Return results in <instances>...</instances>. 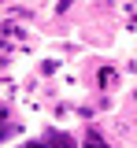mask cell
I'll return each mask as SVG.
<instances>
[{
  "label": "cell",
  "instance_id": "6da1fadb",
  "mask_svg": "<svg viewBox=\"0 0 137 148\" xmlns=\"http://www.w3.org/2000/svg\"><path fill=\"white\" fill-rule=\"evenodd\" d=\"M26 148H74V137H71V133H59V130H48L45 137L30 141Z\"/></svg>",
  "mask_w": 137,
  "mask_h": 148
},
{
  "label": "cell",
  "instance_id": "3957f363",
  "mask_svg": "<svg viewBox=\"0 0 137 148\" xmlns=\"http://www.w3.org/2000/svg\"><path fill=\"white\" fill-rule=\"evenodd\" d=\"M85 148H111V145H108V141L100 137L97 130H89V133H85Z\"/></svg>",
  "mask_w": 137,
  "mask_h": 148
},
{
  "label": "cell",
  "instance_id": "7a4b0ae2",
  "mask_svg": "<svg viewBox=\"0 0 137 148\" xmlns=\"http://www.w3.org/2000/svg\"><path fill=\"white\" fill-rule=\"evenodd\" d=\"M11 130H15V122H11V115L0 108V141H8L11 137Z\"/></svg>",
  "mask_w": 137,
  "mask_h": 148
}]
</instances>
